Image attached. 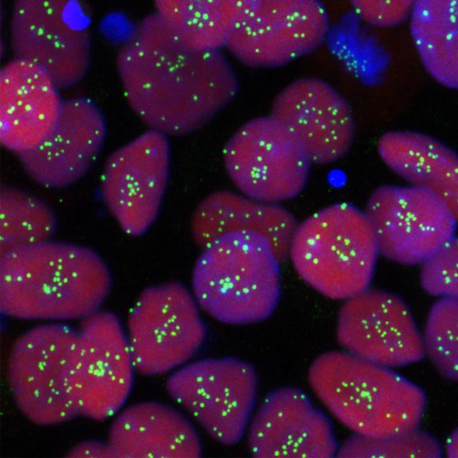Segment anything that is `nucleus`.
Instances as JSON below:
<instances>
[{"label": "nucleus", "mask_w": 458, "mask_h": 458, "mask_svg": "<svg viewBox=\"0 0 458 458\" xmlns=\"http://www.w3.org/2000/svg\"><path fill=\"white\" fill-rule=\"evenodd\" d=\"M271 115L297 138L311 163H333L352 146V109L322 80L302 78L289 84L276 98Z\"/></svg>", "instance_id": "nucleus-16"}, {"label": "nucleus", "mask_w": 458, "mask_h": 458, "mask_svg": "<svg viewBox=\"0 0 458 458\" xmlns=\"http://www.w3.org/2000/svg\"><path fill=\"white\" fill-rule=\"evenodd\" d=\"M206 328L196 299L178 283L145 289L128 318V343L135 369L159 375L191 359Z\"/></svg>", "instance_id": "nucleus-9"}, {"label": "nucleus", "mask_w": 458, "mask_h": 458, "mask_svg": "<svg viewBox=\"0 0 458 458\" xmlns=\"http://www.w3.org/2000/svg\"><path fill=\"white\" fill-rule=\"evenodd\" d=\"M224 161L243 195L272 203L303 190L311 163L297 138L272 115L240 127L225 146Z\"/></svg>", "instance_id": "nucleus-8"}, {"label": "nucleus", "mask_w": 458, "mask_h": 458, "mask_svg": "<svg viewBox=\"0 0 458 458\" xmlns=\"http://www.w3.org/2000/svg\"><path fill=\"white\" fill-rule=\"evenodd\" d=\"M55 227V216L43 201L15 188H1L0 256L49 241Z\"/></svg>", "instance_id": "nucleus-25"}, {"label": "nucleus", "mask_w": 458, "mask_h": 458, "mask_svg": "<svg viewBox=\"0 0 458 458\" xmlns=\"http://www.w3.org/2000/svg\"><path fill=\"white\" fill-rule=\"evenodd\" d=\"M135 369L117 317L97 310L78 331L73 387L80 414L96 420L117 413L130 394Z\"/></svg>", "instance_id": "nucleus-14"}, {"label": "nucleus", "mask_w": 458, "mask_h": 458, "mask_svg": "<svg viewBox=\"0 0 458 458\" xmlns=\"http://www.w3.org/2000/svg\"><path fill=\"white\" fill-rule=\"evenodd\" d=\"M166 389L214 439L228 445L245 432L255 403L257 377L242 360L206 359L172 374Z\"/></svg>", "instance_id": "nucleus-11"}, {"label": "nucleus", "mask_w": 458, "mask_h": 458, "mask_svg": "<svg viewBox=\"0 0 458 458\" xmlns=\"http://www.w3.org/2000/svg\"><path fill=\"white\" fill-rule=\"evenodd\" d=\"M10 45L15 58L43 69L58 89L80 82L91 58L83 0H13Z\"/></svg>", "instance_id": "nucleus-7"}, {"label": "nucleus", "mask_w": 458, "mask_h": 458, "mask_svg": "<svg viewBox=\"0 0 458 458\" xmlns=\"http://www.w3.org/2000/svg\"><path fill=\"white\" fill-rule=\"evenodd\" d=\"M279 260L252 232L222 235L203 248L192 274L199 305L216 320L245 325L268 318L280 296Z\"/></svg>", "instance_id": "nucleus-4"}, {"label": "nucleus", "mask_w": 458, "mask_h": 458, "mask_svg": "<svg viewBox=\"0 0 458 458\" xmlns=\"http://www.w3.org/2000/svg\"><path fill=\"white\" fill-rule=\"evenodd\" d=\"M336 337L346 352L387 368L411 364L426 352L423 336L404 301L377 289L367 288L345 300Z\"/></svg>", "instance_id": "nucleus-15"}, {"label": "nucleus", "mask_w": 458, "mask_h": 458, "mask_svg": "<svg viewBox=\"0 0 458 458\" xmlns=\"http://www.w3.org/2000/svg\"><path fill=\"white\" fill-rule=\"evenodd\" d=\"M78 331L63 324H45L14 343L8 380L14 401L33 423L54 425L80 414L73 372Z\"/></svg>", "instance_id": "nucleus-6"}, {"label": "nucleus", "mask_w": 458, "mask_h": 458, "mask_svg": "<svg viewBox=\"0 0 458 458\" xmlns=\"http://www.w3.org/2000/svg\"><path fill=\"white\" fill-rule=\"evenodd\" d=\"M377 149L383 161L412 186L439 196L458 221V154L437 140L414 131H389Z\"/></svg>", "instance_id": "nucleus-22"}, {"label": "nucleus", "mask_w": 458, "mask_h": 458, "mask_svg": "<svg viewBox=\"0 0 458 458\" xmlns=\"http://www.w3.org/2000/svg\"><path fill=\"white\" fill-rule=\"evenodd\" d=\"M0 257V309L13 318H83L111 287L105 262L83 246L47 241Z\"/></svg>", "instance_id": "nucleus-2"}, {"label": "nucleus", "mask_w": 458, "mask_h": 458, "mask_svg": "<svg viewBox=\"0 0 458 458\" xmlns=\"http://www.w3.org/2000/svg\"><path fill=\"white\" fill-rule=\"evenodd\" d=\"M108 444L122 458H196L201 445L192 425L175 410L141 403L121 411L111 425Z\"/></svg>", "instance_id": "nucleus-21"}, {"label": "nucleus", "mask_w": 458, "mask_h": 458, "mask_svg": "<svg viewBox=\"0 0 458 458\" xmlns=\"http://www.w3.org/2000/svg\"><path fill=\"white\" fill-rule=\"evenodd\" d=\"M357 15L378 28L395 27L406 21L416 0H349Z\"/></svg>", "instance_id": "nucleus-29"}, {"label": "nucleus", "mask_w": 458, "mask_h": 458, "mask_svg": "<svg viewBox=\"0 0 458 458\" xmlns=\"http://www.w3.org/2000/svg\"><path fill=\"white\" fill-rule=\"evenodd\" d=\"M328 30L319 0H253L225 47L244 65L278 67L317 49Z\"/></svg>", "instance_id": "nucleus-12"}, {"label": "nucleus", "mask_w": 458, "mask_h": 458, "mask_svg": "<svg viewBox=\"0 0 458 458\" xmlns=\"http://www.w3.org/2000/svg\"><path fill=\"white\" fill-rule=\"evenodd\" d=\"M425 352L445 377L458 380V300L442 297L431 308L423 336Z\"/></svg>", "instance_id": "nucleus-27"}, {"label": "nucleus", "mask_w": 458, "mask_h": 458, "mask_svg": "<svg viewBox=\"0 0 458 458\" xmlns=\"http://www.w3.org/2000/svg\"><path fill=\"white\" fill-rule=\"evenodd\" d=\"M409 19L426 71L441 85L458 89V0H416Z\"/></svg>", "instance_id": "nucleus-23"}, {"label": "nucleus", "mask_w": 458, "mask_h": 458, "mask_svg": "<svg viewBox=\"0 0 458 458\" xmlns=\"http://www.w3.org/2000/svg\"><path fill=\"white\" fill-rule=\"evenodd\" d=\"M378 254L365 212L349 203L330 205L299 224L289 249L301 279L335 300L369 288Z\"/></svg>", "instance_id": "nucleus-5"}, {"label": "nucleus", "mask_w": 458, "mask_h": 458, "mask_svg": "<svg viewBox=\"0 0 458 458\" xmlns=\"http://www.w3.org/2000/svg\"><path fill=\"white\" fill-rule=\"evenodd\" d=\"M297 225L293 215L278 203L218 191L199 203L192 216L191 230L194 242L202 248L226 233H259L269 241L279 262H283L289 257Z\"/></svg>", "instance_id": "nucleus-20"}, {"label": "nucleus", "mask_w": 458, "mask_h": 458, "mask_svg": "<svg viewBox=\"0 0 458 458\" xmlns=\"http://www.w3.org/2000/svg\"><path fill=\"white\" fill-rule=\"evenodd\" d=\"M69 457H116L110 445L98 442L86 441L73 446Z\"/></svg>", "instance_id": "nucleus-30"}, {"label": "nucleus", "mask_w": 458, "mask_h": 458, "mask_svg": "<svg viewBox=\"0 0 458 458\" xmlns=\"http://www.w3.org/2000/svg\"><path fill=\"white\" fill-rule=\"evenodd\" d=\"M253 0H154L155 13L188 46L220 50Z\"/></svg>", "instance_id": "nucleus-24"}, {"label": "nucleus", "mask_w": 458, "mask_h": 458, "mask_svg": "<svg viewBox=\"0 0 458 458\" xmlns=\"http://www.w3.org/2000/svg\"><path fill=\"white\" fill-rule=\"evenodd\" d=\"M365 214L379 254L404 265L423 264L431 258L454 237L458 223L439 196L412 185L376 189Z\"/></svg>", "instance_id": "nucleus-10"}, {"label": "nucleus", "mask_w": 458, "mask_h": 458, "mask_svg": "<svg viewBox=\"0 0 458 458\" xmlns=\"http://www.w3.org/2000/svg\"><path fill=\"white\" fill-rule=\"evenodd\" d=\"M309 382L327 410L355 434L384 436L417 428L425 410L419 386L391 368L348 352L318 356Z\"/></svg>", "instance_id": "nucleus-3"}, {"label": "nucleus", "mask_w": 458, "mask_h": 458, "mask_svg": "<svg viewBox=\"0 0 458 458\" xmlns=\"http://www.w3.org/2000/svg\"><path fill=\"white\" fill-rule=\"evenodd\" d=\"M445 451L449 457L458 458V428L449 437Z\"/></svg>", "instance_id": "nucleus-31"}, {"label": "nucleus", "mask_w": 458, "mask_h": 458, "mask_svg": "<svg viewBox=\"0 0 458 458\" xmlns=\"http://www.w3.org/2000/svg\"><path fill=\"white\" fill-rule=\"evenodd\" d=\"M338 457L434 458L442 455L438 442L417 428L384 436L355 434L337 449Z\"/></svg>", "instance_id": "nucleus-26"}, {"label": "nucleus", "mask_w": 458, "mask_h": 458, "mask_svg": "<svg viewBox=\"0 0 458 458\" xmlns=\"http://www.w3.org/2000/svg\"><path fill=\"white\" fill-rule=\"evenodd\" d=\"M420 279L428 293L458 300V237L422 264Z\"/></svg>", "instance_id": "nucleus-28"}, {"label": "nucleus", "mask_w": 458, "mask_h": 458, "mask_svg": "<svg viewBox=\"0 0 458 458\" xmlns=\"http://www.w3.org/2000/svg\"><path fill=\"white\" fill-rule=\"evenodd\" d=\"M116 68L125 98L150 129L183 135L208 123L238 92L220 50L186 45L156 13L123 42Z\"/></svg>", "instance_id": "nucleus-1"}, {"label": "nucleus", "mask_w": 458, "mask_h": 458, "mask_svg": "<svg viewBox=\"0 0 458 458\" xmlns=\"http://www.w3.org/2000/svg\"><path fill=\"white\" fill-rule=\"evenodd\" d=\"M248 444L256 457L329 458L337 452L330 421L294 387L266 397L250 423Z\"/></svg>", "instance_id": "nucleus-17"}, {"label": "nucleus", "mask_w": 458, "mask_h": 458, "mask_svg": "<svg viewBox=\"0 0 458 458\" xmlns=\"http://www.w3.org/2000/svg\"><path fill=\"white\" fill-rule=\"evenodd\" d=\"M106 134V122L98 106L84 98H70L63 102L58 121L46 140L18 157L38 184L65 187L89 169Z\"/></svg>", "instance_id": "nucleus-18"}, {"label": "nucleus", "mask_w": 458, "mask_h": 458, "mask_svg": "<svg viewBox=\"0 0 458 458\" xmlns=\"http://www.w3.org/2000/svg\"><path fill=\"white\" fill-rule=\"evenodd\" d=\"M58 87L38 65L18 58L0 72V141L17 156L38 147L55 126L63 106Z\"/></svg>", "instance_id": "nucleus-19"}, {"label": "nucleus", "mask_w": 458, "mask_h": 458, "mask_svg": "<svg viewBox=\"0 0 458 458\" xmlns=\"http://www.w3.org/2000/svg\"><path fill=\"white\" fill-rule=\"evenodd\" d=\"M170 165L166 134L150 129L106 159L101 177L104 201L129 235L144 233L157 218Z\"/></svg>", "instance_id": "nucleus-13"}]
</instances>
